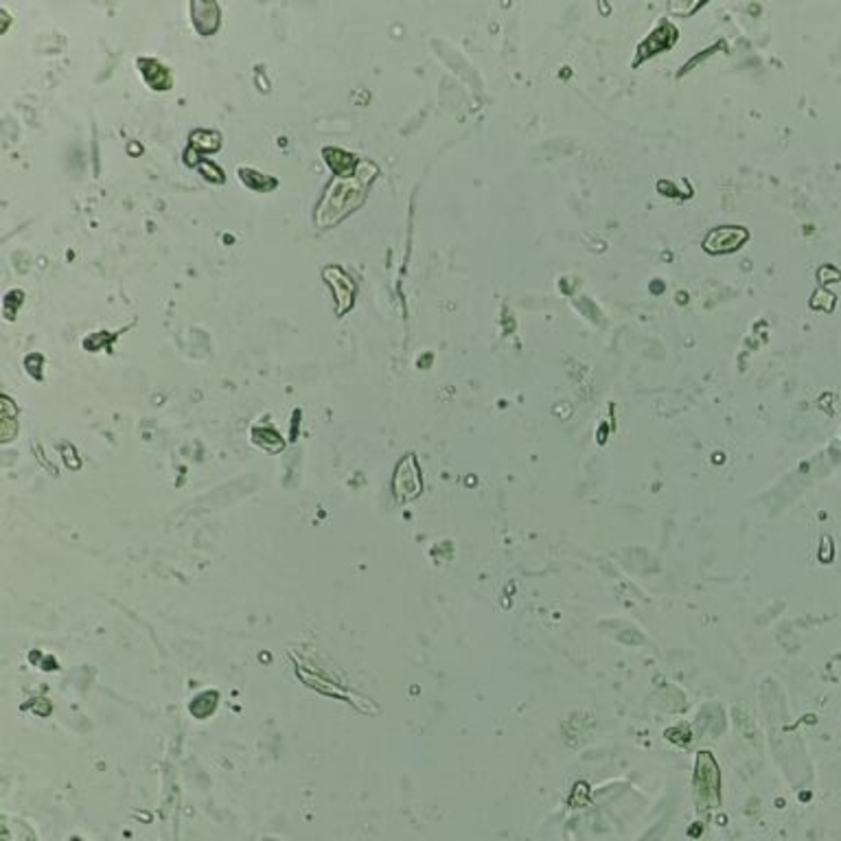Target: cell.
<instances>
[{"instance_id": "obj_1", "label": "cell", "mask_w": 841, "mask_h": 841, "mask_svg": "<svg viewBox=\"0 0 841 841\" xmlns=\"http://www.w3.org/2000/svg\"><path fill=\"white\" fill-rule=\"evenodd\" d=\"M369 169H372L371 163H360L353 175H349V178H337L336 183L329 186V191H327L318 206V213H316L318 226L329 228L331 224H337L340 219H344L346 215L353 213L357 206L364 202L366 191H369V184L372 180V175H369Z\"/></svg>"}, {"instance_id": "obj_2", "label": "cell", "mask_w": 841, "mask_h": 841, "mask_svg": "<svg viewBox=\"0 0 841 841\" xmlns=\"http://www.w3.org/2000/svg\"><path fill=\"white\" fill-rule=\"evenodd\" d=\"M747 228L743 226H721V228H712L703 241V250L708 255H729L738 250L740 246L747 241Z\"/></svg>"}, {"instance_id": "obj_3", "label": "cell", "mask_w": 841, "mask_h": 841, "mask_svg": "<svg viewBox=\"0 0 841 841\" xmlns=\"http://www.w3.org/2000/svg\"><path fill=\"white\" fill-rule=\"evenodd\" d=\"M322 276H325V281L329 283V287L334 290V294H336L337 316H344L346 311L353 307L355 283L351 281V276L346 274V272L342 268H337V265H329V268H325Z\"/></svg>"}, {"instance_id": "obj_4", "label": "cell", "mask_w": 841, "mask_h": 841, "mask_svg": "<svg viewBox=\"0 0 841 841\" xmlns=\"http://www.w3.org/2000/svg\"><path fill=\"white\" fill-rule=\"evenodd\" d=\"M193 13V27L200 35H210L219 27V7L215 3H193L191 4Z\"/></svg>"}, {"instance_id": "obj_5", "label": "cell", "mask_w": 841, "mask_h": 841, "mask_svg": "<svg viewBox=\"0 0 841 841\" xmlns=\"http://www.w3.org/2000/svg\"><path fill=\"white\" fill-rule=\"evenodd\" d=\"M139 68H140V75H143L145 82H148V85L152 90H169L171 84H174V77H171L169 68L163 67L160 62H156V59H149V58L139 59Z\"/></svg>"}, {"instance_id": "obj_6", "label": "cell", "mask_w": 841, "mask_h": 841, "mask_svg": "<svg viewBox=\"0 0 841 841\" xmlns=\"http://www.w3.org/2000/svg\"><path fill=\"white\" fill-rule=\"evenodd\" d=\"M325 160L329 165L331 171L337 175V178H349L351 174H355V165L357 158L353 154L342 152V149H325Z\"/></svg>"}, {"instance_id": "obj_7", "label": "cell", "mask_w": 841, "mask_h": 841, "mask_svg": "<svg viewBox=\"0 0 841 841\" xmlns=\"http://www.w3.org/2000/svg\"><path fill=\"white\" fill-rule=\"evenodd\" d=\"M239 178L241 183L248 184L250 189H272V186H276V180L265 178V175L256 174L253 169H239Z\"/></svg>"}]
</instances>
